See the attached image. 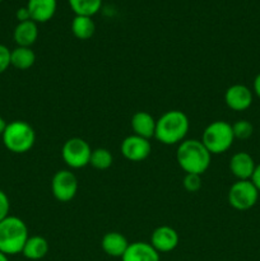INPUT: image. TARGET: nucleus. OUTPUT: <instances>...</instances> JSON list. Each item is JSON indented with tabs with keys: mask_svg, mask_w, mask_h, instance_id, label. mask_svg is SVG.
Instances as JSON below:
<instances>
[{
	"mask_svg": "<svg viewBox=\"0 0 260 261\" xmlns=\"http://www.w3.org/2000/svg\"><path fill=\"white\" fill-rule=\"evenodd\" d=\"M176 161L185 173L203 175L211 166L212 154L198 139H185L178 144Z\"/></svg>",
	"mask_w": 260,
	"mask_h": 261,
	"instance_id": "nucleus-1",
	"label": "nucleus"
},
{
	"mask_svg": "<svg viewBox=\"0 0 260 261\" xmlns=\"http://www.w3.org/2000/svg\"><path fill=\"white\" fill-rule=\"evenodd\" d=\"M190 121L185 112L171 110L165 112L155 122L154 138L165 145L180 144L188 135Z\"/></svg>",
	"mask_w": 260,
	"mask_h": 261,
	"instance_id": "nucleus-2",
	"label": "nucleus"
},
{
	"mask_svg": "<svg viewBox=\"0 0 260 261\" xmlns=\"http://www.w3.org/2000/svg\"><path fill=\"white\" fill-rule=\"evenodd\" d=\"M28 227L20 218L8 216L0 222V251L3 254H22L25 242L28 240Z\"/></svg>",
	"mask_w": 260,
	"mask_h": 261,
	"instance_id": "nucleus-3",
	"label": "nucleus"
},
{
	"mask_svg": "<svg viewBox=\"0 0 260 261\" xmlns=\"http://www.w3.org/2000/svg\"><path fill=\"white\" fill-rule=\"evenodd\" d=\"M2 139L3 144L9 152L23 154V153L30 152L35 145L36 133L28 122L14 120L7 124Z\"/></svg>",
	"mask_w": 260,
	"mask_h": 261,
	"instance_id": "nucleus-4",
	"label": "nucleus"
},
{
	"mask_svg": "<svg viewBox=\"0 0 260 261\" xmlns=\"http://www.w3.org/2000/svg\"><path fill=\"white\" fill-rule=\"evenodd\" d=\"M235 142L232 125L223 120H217L204 129L201 143L211 154H222L232 147Z\"/></svg>",
	"mask_w": 260,
	"mask_h": 261,
	"instance_id": "nucleus-5",
	"label": "nucleus"
},
{
	"mask_svg": "<svg viewBox=\"0 0 260 261\" xmlns=\"http://www.w3.org/2000/svg\"><path fill=\"white\" fill-rule=\"evenodd\" d=\"M259 194L251 180H237L229 188L227 199L229 205L236 211H249L257 203Z\"/></svg>",
	"mask_w": 260,
	"mask_h": 261,
	"instance_id": "nucleus-6",
	"label": "nucleus"
},
{
	"mask_svg": "<svg viewBox=\"0 0 260 261\" xmlns=\"http://www.w3.org/2000/svg\"><path fill=\"white\" fill-rule=\"evenodd\" d=\"M92 148L82 138H70L61 148V157L68 167L78 170L89 165Z\"/></svg>",
	"mask_w": 260,
	"mask_h": 261,
	"instance_id": "nucleus-7",
	"label": "nucleus"
},
{
	"mask_svg": "<svg viewBox=\"0 0 260 261\" xmlns=\"http://www.w3.org/2000/svg\"><path fill=\"white\" fill-rule=\"evenodd\" d=\"M78 178L69 170L58 171L51 180V191L54 198L61 203H69L73 200L78 193Z\"/></svg>",
	"mask_w": 260,
	"mask_h": 261,
	"instance_id": "nucleus-8",
	"label": "nucleus"
},
{
	"mask_svg": "<svg viewBox=\"0 0 260 261\" xmlns=\"http://www.w3.org/2000/svg\"><path fill=\"white\" fill-rule=\"evenodd\" d=\"M121 154L130 162H142L147 160L152 150L149 139L133 134L125 138L120 145Z\"/></svg>",
	"mask_w": 260,
	"mask_h": 261,
	"instance_id": "nucleus-9",
	"label": "nucleus"
},
{
	"mask_svg": "<svg viewBox=\"0 0 260 261\" xmlns=\"http://www.w3.org/2000/svg\"><path fill=\"white\" fill-rule=\"evenodd\" d=\"M254 101V92L245 84H233L224 93V102L232 111H245Z\"/></svg>",
	"mask_w": 260,
	"mask_h": 261,
	"instance_id": "nucleus-10",
	"label": "nucleus"
},
{
	"mask_svg": "<svg viewBox=\"0 0 260 261\" xmlns=\"http://www.w3.org/2000/svg\"><path fill=\"white\" fill-rule=\"evenodd\" d=\"M180 237L177 231L170 226H160L152 232L149 244L157 250L160 254L171 252L177 247Z\"/></svg>",
	"mask_w": 260,
	"mask_h": 261,
	"instance_id": "nucleus-11",
	"label": "nucleus"
},
{
	"mask_svg": "<svg viewBox=\"0 0 260 261\" xmlns=\"http://www.w3.org/2000/svg\"><path fill=\"white\" fill-rule=\"evenodd\" d=\"M255 161L247 152H237L229 160V171L237 180H251Z\"/></svg>",
	"mask_w": 260,
	"mask_h": 261,
	"instance_id": "nucleus-12",
	"label": "nucleus"
},
{
	"mask_svg": "<svg viewBox=\"0 0 260 261\" xmlns=\"http://www.w3.org/2000/svg\"><path fill=\"white\" fill-rule=\"evenodd\" d=\"M121 261H161V254L149 242L137 241L129 245Z\"/></svg>",
	"mask_w": 260,
	"mask_h": 261,
	"instance_id": "nucleus-13",
	"label": "nucleus"
},
{
	"mask_svg": "<svg viewBox=\"0 0 260 261\" xmlns=\"http://www.w3.org/2000/svg\"><path fill=\"white\" fill-rule=\"evenodd\" d=\"M27 9L31 19L36 23H45L53 19L58 8L56 0H28Z\"/></svg>",
	"mask_w": 260,
	"mask_h": 261,
	"instance_id": "nucleus-14",
	"label": "nucleus"
},
{
	"mask_svg": "<svg viewBox=\"0 0 260 261\" xmlns=\"http://www.w3.org/2000/svg\"><path fill=\"white\" fill-rule=\"evenodd\" d=\"M126 237L120 232H107L101 241V247L106 255L111 257H120L125 254L126 249L129 247Z\"/></svg>",
	"mask_w": 260,
	"mask_h": 261,
	"instance_id": "nucleus-15",
	"label": "nucleus"
},
{
	"mask_svg": "<svg viewBox=\"0 0 260 261\" xmlns=\"http://www.w3.org/2000/svg\"><path fill=\"white\" fill-rule=\"evenodd\" d=\"M155 122L157 120L150 114L145 111H138L133 115L130 125H132V129L135 135L150 139V138H154Z\"/></svg>",
	"mask_w": 260,
	"mask_h": 261,
	"instance_id": "nucleus-16",
	"label": "nucleus"
},
{
	"mask_svg": "<svg viewBox=\"0 0 260 261\" xmlns=\"http://www.w3.org/2000/svg\"><path fill=\"white\" fill-rule=\"evenodd\" d=\"M13 38L17 46L31 47L38 38V25L32 19L19 22L14 28Z\"/></svg>",
	"mask_w": 260,
	"mask_h": 261,
	"instance_id": "nucleus-17",
	"label": "nucleus"
},
{
	"mask_svg": "<svg viewBox=\"0 0 260 261\" xmlns=\"http://www.w3.org/2000/svg\"><path fill=\"white\" fill-rule=\"evenodd\" d=\"M48 242L42 236H30L24 247L22 250V255L28 260H41L48 254Z\"/></svg>",
	"mask_w": 260,
	"mask_h": 261,
	"instance_id": "nucleus-18",
	"label": "nucleus"
},
{
	"mask_svg": "<svg viewBox=\"0 0 260 261\" xmlns=\"http://www.w3.org/2000/svg\"><path fill=\"white\" fill-rule=\"evenodd\" d=\"M36 63V54L31 47L17 46L10 51V66L18 70H28Z\"/></svg>",
	"mask_w": 260,
	"mask_h": 261,
	"instance_id": "nucleus-19",
	"label": "nucleus"
},
{
	"mask_svg": "<svg viewBox=\"0 0 260 261\" xmlns=\"http://www.w3.org/2000/svg\"><path fill=\"white\" fill-rule=\"evenodd\" d=\"M96 24L92 17L86 15H75L71 20V32L78 40H89L94 35Z\"/></svg>",
	"mask_w": 260,
	"mask_h": 261,
	"instance_id": "nucleus-20",
	"label": "nucleus"
},
{
	"mask_svg": "<svg viewBox=\"0 0 260 261\" xmlns=\"http://www.w3.org/2000/svg\"><path fill=\"white\" fill-rule=\"evenodd\" d=\"M68 2L75 15H86V17H93L102 7V0H68Z\"/></svg>",
	"mask_w": 260,
	"mask_h": 261,
	"instance_id": "nucleus-21",
	"label": "nucleus"
},
{
	"mask_svg": "<svg viewBox=\"0 0 260 261\" xmlns=\"http://www.w3.org/2000/svg\"><path fill=\"white\" fill-rule=\"evenodd\" d=\"M112 162H114V157H112L111 152L106 148H97V149H92L91 160H89V165L96 170H107L111 167Z\"/></svg>",
	"mask_w": 260,
	"mask_h": 261,
	"instance_id": "nucleus-22",
	"label": "nucleus"
},
{
	"mask_svg": "<svg viewBox=\"0 0 260 261\" xmlns=\"http://www.w3.org/2000/svg\"><path fill=\"white\" fill-rule=\"evenodd\" d=\"M232 130H233L235 139L246 140L254 133V126L247 120H239V121H236L232 125Z\"/></svg>",
	"mask_w": 260,
	"mask_h": 261,
	"instance_id": "nucleus-23",
	"label": "nucleus"
},
{
	"mask_svg": "<svg viewBox=\"0 0 260 261\" xmlns=\"http://www.w3.org/2000/svg\"><path fill=\"white\" fill-rule=\"evenodd\" d=\"M183 185L188 193H198L201 188V176L195 173H186L183 180Z\"/></svg>",
	"mask_w": 260,
	"mask_h": 261,
	"instance_id": "nucleus-24",
	"label": "nucleus"
},
{
	"mask_svg": "<svg viewBox=\"0 0 260 261\" xmlns=\"http://www.w3.org/2000/svg\"><path fill=\"white\" fill-rule=\"evenodd\" d=\"M10 51L5 45L0 43V74L8 70L10 66Z\"/></svg>",
	"mask_w": 260,
	"mask_h": 261,
	"instance_id": "nucleus-25",
	"label": "nucleus"
},
{
	"mask_svg": "<svg viewBox=\"0 0 260 261\" xmlns=\"http://www.w3.org/2000/svg\"><path fill=\"white\" fill-rule=\"evenodd\" d=\"M9 211H10L9 198H8L7 194L0 189V222L9 216Z\"/></svg>",
	"mask_w": 260,
	"mask_h": 261,
	"instance_id": "nucleus-26",
	"label": "nucleus"
},
{
	"mask_svg": "<svg viewBox=\"0 0 260 261\" xmlns=\"http://www.w3.org/2000/svg\"><path fill=\"white\" fill-rule=\"evenodd\" d=\"M15 17H17L18 23H19V22H25V20H30L31 19V15H30V12H28L27 7L19 8V9L17 10V13H15Z\"/></svg>",
	"mask_w": 260,
	"mask_h": 261,
	"instance_id": "nucleus-27",
	"label": "nucleus"
},
{
	"mask_svg": "<svg viewBox=\"0 0 260 261\" xmlns=\"http://www.w3.org/2000/svg\"><path fill=\"white\" fill-rule=\"evenodd\" d=\"M251 182L254 184L255 188H256L257 191L260 193V163L259 165H256V167H255V171L254 173H252V177H251Z\"/></svg>",
	"mask_w": 260,
	"mask_h": 261,
	"instance_id": "nucleus-28",
	"label": "nucleus"
},
{
	"mask_svg": "<svg viewBox=\"0 0 260 261\" xmlns=\"http://www.w3.org/2000/svg\"><path fill=\"white\" fill-rule=\"evenodd\" d=\"M252 92H254L255 96L260 99V73L255 76L254 83H252Z\"/></svg>",
	"mask_w": 260,
	"mask_h": 261,
	"instance_id": "nucleus-29",
	"label": "nucleus"
},
{
	"mask_svg": "<svg viewBox=\"0 0 260 261\" xmlns=\"http://www.w3.org/2000/svg\"><path fill=\"white\" fill-rule=\"evenodd\" d=\"M5 127H7V122H5V120L0 116V137H2L3 133H4Z\"/></svg>",
	"mask_w": 260,
	"mask_h": 261,
	"instance_id": "nucleus-30",
	"label": "nucleus"
},
{
	"mask_svg": "<svg viewBox=\"0 0 260 261\" xmlns=\"http://www.w3.org/2000/svg\"><path fill=\"white\" fill-rule=\"evenodd\" d=\"M0 261H9V259H8V255L3 254L2 251H0Z\"/></svg>",
	"mask_w": 260,
	"mask_h": 261,
	"instance_id": "nucleus-31",
	"label": "nucleus"
},
{
	"mask_svg": "<svg viewBox=\"0 0 260 261\" xmlns=\"http://www.w3.org/2000/svg\"><path fill=\"white\" fill-rule=\"evenodd\" d=\"M3 2V0H0V3H2Z\"/></svg>",
	"mask_w": 260,
	"mask_h": 261,
	"instance_id": "nucleus-32",
	"label": "nucleus"
}]
</instances>
